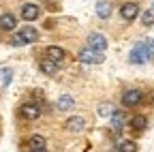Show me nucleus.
I'll return each mask as SVG.
<instances>
[{"instance_id": "obj_1", "label": "nucleus", "mask_w": 154, "mask_h": 152, "mask_svg": "<svg viewBox=\"0 0 154 152\" xmlns=\"http://www.w3.org/2000/svg\"><path fill=\"white\" fill-rule=\"evenodd\" d=\"M128 60L133 64H143V62H152L154 60V39H146L139 41L128 54Z\"/></svg>"}, {"instance_id": "obj_2", "label": "nucleus", "mask_w": 154, "mask_h": 152, "mask_svg": "<svg viewBox=\"0 0 154 152\" xmlns=\"http://www.w3.org/2000/svg\"><path fill=\"white\" fill-rule=\"evenodd\" d=\"M38 39V32L32 28V26H24L19 32H15L11 36V45L15 47H22V45H28V43H34Z\"/></svg>"}, {"instance_id": "obj_3", "label": "nucleus", "mask_w": 154, "mask_h": 152, "mask_svg": "<svg viewBox=\"0 0 154 152\" xmlns=\"http://www.w3.org/2000/svg\"><path fill=\"white\" fill-rule=\"evenodd\" d=\"M79 60H82L84 64H101V62L105 60V56H103V51H96V49L86 47V49L79 51Z\"/></svg>"}, {"instance_id": "obj_4", "label": "nucleus", "mask_w": 154, "mask_h": 152, "mask_svg": "<svg viewBox=\"0 0 154 152\" xmlns=\"http://www.w3.org/2000/svg\"><path fill=\"white\" fill-rule=\"evenodd\" d=\"M143 101V92L141 90H126L122 94V105L124 107H137Z\"/></svg>"}, {"instance_id": "obj_5", "label": "nucleus", "mask_w": 154, "mask_h": 152, "mask_svg": "<svg viewBox=\"0 0 154 152\" xmlns=\"http://www.w3.org/2000/svg\"><path fill=\"white\" fill-rule=\"evenodd\" d=\"M19 111H22V116L26 120H36L38 116H41V105L34 103V101H30V103H24Z\"/></svg>"}, {"instance_id": "obj_6", "label": "nucleus", "mask_w": 154, "mask_h": 152, "mask_svg": "<svg viewBox=\"0 0 154 152\" xmlns=\"http://www.w3.org/2000/svg\"><path fill=\"white\" fill-rule=\"evenodd\" d=\"M88 47L90 49H96V51H105L107 49V39H105L103 34H99V32H92L88 36Z\"/></svg>"}, {"instance_id": "obj_7", "label": "nucleus", "mask_w": 154, "mask_h": 152, "mask_svg": "<svg viewBox=\"0 0 154 152\" xmlns=\"http://www.w3.org/2000/svg\"><path fill=\"white\" fill-rule=\"evenodd\" d=\"M120 15H122L124 22H133L135 17L139 15V7L135 5V2H126V5H122V9H120Z\"/></svg>"}, {"instance_id": "obj_8", "label": "nucleus", "mask_w": 154, "mask_h": 152, "mask_svg": "<svg viewBox=\"0 0 154 152\" xmlns=\"http://www.w3.org/2000/svg\"><path fill=\"white\" fill-rule=\"evenodd\" d=\"M64 129H66V131H71V133H82V131L86 129V120H84L82 116H73V118H69V120H66Z\"/></svg>"}, {"instance_id": "obj_9", "label": "nucleus", "mask_w": 154, "mask_h": 152, "mask_svg": "<svg viewBox=\"0 0 154 152\" xmlns=\"http://www.w3.org/2000/svg\"><path fill=\"white\" fill-rule=\"evenodd\" d=\"M111 11H113V7H111L109 0H99V2H96V15H99L101 20H109Z\"/></svg>"}, {"instance_id": "obj_10", "label": "nucleus", "mask_w": 154, "mask_h": 152, "mask_svg": "<svg viewBox=\"0 0 154 152\" xmlns=\"http://www.w3.org/2000/svg\"><path fill=\"white\" fill-rule=\"evenodd\" d=\"M47 58L49 60H54L56 64H60L64 58H66V51L62 49V47H56V45H49L47 47Z\"/></svg>"}, {"instance_id": "obj_11", "label": "nucleus", "mask_w": 154, "mask_h": 152, "mask_svg": "<svg viewBox=\"0 0 154 152\" xmlns=\"http://www.w3.org/2000/svg\"><path fill=\"white\" fill-rule=\"evenodd\" d=\"M111 126H113V131H122L124 126H126V116H124V111H116L113 109V113H111Z\"/></svg>"}, {"instance_id": "obj_12", "label": "nucleus", "mask_w": 154, "mask_h": 152, "mask_svg": "<svg viewBox=\"0 0 154 152\" xmlns=\"http://www.w3.org/2000/svg\"><path fill=\"white\" fill-rule=\"evenodd\" d=\"M36 17H38V7H36V5H24V7H22V20L34 22Z\"/></svg>"}, {"instance_id": "obj_13", "label": "nucleus", "mask_w": 154, "mask_h": 152, "mask_svg": "<svg viewBox=\"0 0 154 152\" xmlns=\"http://www.w3.org/2000/svg\"><path fill=\"white\" fill-rule=\"evenodd\" d=\"M15 26H17V22H15V15H11V13H2L0 15V28L2 30H15Z\"/></svg>"}, {"instance_id": "obj_14", "label": "nucleus", "mask_w": 154, "mask_h": 152, "mask_svg": "<svg viewBox=\"0 0 154 152\" xmlns=\"http://www.w3.org/2000/svg\"><path fill=\"white\" fill-rule=\"evenodd\" d=\"M75 107V99L71 97V94H62L60 99H58V109L60 111H69Z\"/></svg>"}, {"instance_id": "obj_15", "label": "nucleus", "mask_w": 154, "mask_h": 152, "mask_svg": "<svg viewBox=\"0 0 154 152\" xmlns=\"http://www.w3.org/2000/svg\"><path fill=\"white\" fill-rule=\"evenodd\" d=\"M131 129H135V131H143L146 129V124H148V120H146V116H135V118H131Z\"/></svg>"}, {"instance_id": "obj_16", "label": "nucleus", "mask_w": 154, "mask_h": 152, "mask_svg": "<svg viewBox=\"0 0 154 152\" xmlns=\"http://www.w3.org/2000/svg\"><path fill=\"white\" fill-rule=\"evenodd\" d=\"M41 71H43V73H47V75H54V73L58 71V64H56L54 60L45 58V60H41Z\"/></svg>"}, {"instance_id": "obj_17", "label": "nucleus", "mask_w": 154, "mask_h": 152, "mask_svg": "<svg viewBox=\"0 0 154 152\" xmlns=\"http://www.w3.org/2000/svg\"><path fill=\"white\" fill-rule=\"evenodd\" d=\"M116 150L118 152H137V146H135V141H131V139H124V141L118 144Z\"/></svg>"}, {"instance_id": "obj_18", "label": "nucleus", "mask_w": 154, "mask_h": 152, "mask_svg": "<svg viewBox=\"0 0 154 152\" xmlns=\"http://www.w3.org/2000/svg\"><path fill=\"white\" fill-rule=\"evenodd\" d=\"M28 148H30V150H34V148H45V137L32 135V137L28 139Z\"/></svg>"}, {"instance_id": "obj_19", "label": "nucleus", "mask_w": 154, "mask_h": 152, "mask_svg": "<svg viewBox=\"0 0 154 152\" xmlns=\"http://www.w3.org/2000/svg\"><path fill=\"white\" fill-rule=\"evenodd\" d=\"M141 24H143V26H154V7L148 9V11H143V15H141Z\"/></svg>"}, {"instance_id": "obj_20", "label": "nucleus", "mask_w": 154, "mask_h": 152, "mask_svg": "<svg viewBox=\"0 0 154 152\" xmlns=\"http://www.w3.org/2000/svg\"><path fill=\"white\" fill-rule=\"evenodd\" d=\"M111 113H113V105H111V103H101V105H99V116L109 118Z\"/></svg>"}, {"instance_id": "obj_21", "label": "nucleus", "mask_w": 154, "mask_h": 152, "mask_svg": "<svg viewBox=\"0 0 154 152\" xmlns=\"http://www.w3.org/2000/svg\"><path fill=\"white\" fill-rule=\"evenodd\" d=\"M9 82H11V71H5V79H2V84L9 86Z\"/></svg>"}, {"instance_id": "obj_22", "label": "nucleus", "mask_w": 154, "mask_h": 152, "mask_svg": "<svg viewBox=\"0 0 154 152\" xmlns=\"http://www.w3.org/2000/svg\"><path fill=\"white\" fill-rule=\"evenodd\" d=\"M28 152H47L45 148H34V150H28Z\"/></svg>"}, {"instance_id": "obj_23", "label": "nucleus", "mask_w": 154, "mask_h": 152, "mask_svg": "<svg viewBox=\"0 0 154 152\" xmlns=\"http://www.w3.org/2000/svg\"><path fill=\"white\" fill-rule=\"evenodd\" d=\"M152 7H154V5H152Z\"/></svg>"}]
</instances>
